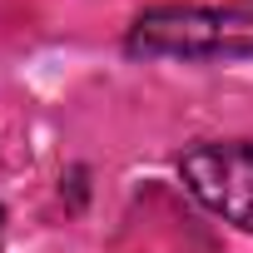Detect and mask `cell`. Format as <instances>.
Returning <instances> with one entry per match:
<instances>
[{"label":"cell","instance_id":"6da1fadb","mask_svg":"<svg viewBox=\"0 0 253 253\" xmlns=\"http://www.w3.org/2000/svg\"><path fill=\"white\" fill-rule=\"evenodd\" d=\"M129 50L134 55H184V60L253 55V10H204V5L149 10L134 20Z\"/></svg>","mask_w":253,"mask_h":253},{"label":"cell","instance_id":"7a4b0ae2","mask_svg":"<svg viewBox=\"0 0 253 253\" xmlns=\"http://www.w3.org/2000/svg\"><path fill=\"white\" fill-rule=\"evenodd\" d=\"M179 174L199 204L253 233V144H194L179 159Z\"/></svg>","mask_w":253,"mask_h":253}]
</instances>
